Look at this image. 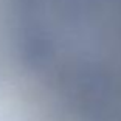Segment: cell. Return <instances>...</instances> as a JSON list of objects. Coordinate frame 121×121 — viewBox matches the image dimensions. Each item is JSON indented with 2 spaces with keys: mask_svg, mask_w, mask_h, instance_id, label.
Listing matches in <instances>:
<instances>
[{
  "mask_svg": "<svg viewBox=\"0 0 121 121\" xmlns=\"http://www.w3.org/2000/svg\"><path fill=\"white\" fill-rule=\"evenodd\" d=\"M112 26H113V33L121 39V0H113V9H112Z\"/></svg>",
  "mask_w": 121,
  "mask_h": 121,
  "instance_id": "1",
  "label": "cell"
}]
</instances>
